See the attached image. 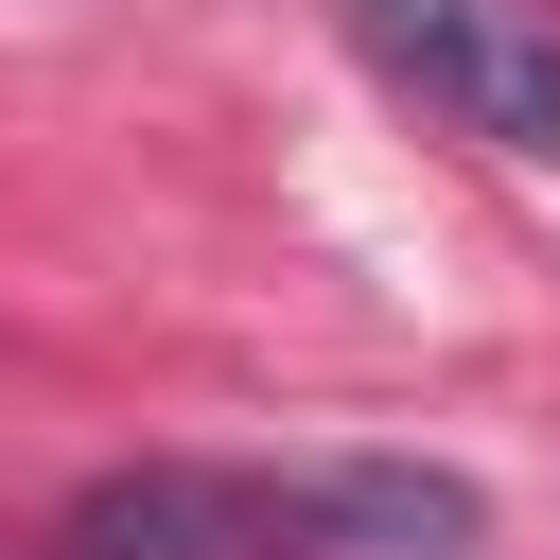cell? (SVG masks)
I'll list each match as a JSON object with an SVG mask.
<instances>
[{"label": "cell", "mask_w": 560, "mask_h": 560, "mask_svg": "<svg viewBox=\"0 0 560 560\" xmlns=\"http://www.w3.org/2000/svg\"><path fill=\"white\" fill-rule=\"evenodd\" d=\"M350 35L490 158H560V0H350Z\"/></svg>", "instance_id": "7a4b0ae2"}, {"label": "cell", "mask_w": 560, "mask_h": 560, "mask_svg": "<svg viewBox=\"0 0 560 560\" xmlns=\"http://www.w3.org/2000/svg\"><path fill=\"white\" fill-rule=\"evenodd\" d=\"M52 560H490V490L420 455H140L70 490Z\"/></svg>", "instance_id": "6da1fadb"}]
</instances>
